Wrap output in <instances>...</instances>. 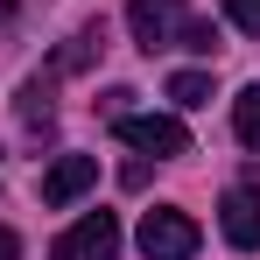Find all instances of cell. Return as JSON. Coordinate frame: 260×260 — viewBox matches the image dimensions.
Returning a JSON list of instances; mask_svg holds the SVG:
<instances>
[{
  "label": "cell",
  "mask_w": 260,
  "mask_h": 260,
  "mask_svg": "<svg viewBox=\"0 0 260 260\" xmlns=\"http://www.w3.org/2000/svg\"><path fill=\"white\" fill-rule=\"evenodd\" d=\"M127 28L134 43L148 49H183V28H190V0H127Z\"/></svg>",
  "instance_id": "cell-1"
},
{
  "label": "cell",
  "mask_w": 260,
  "mask_h": 260,
  "mask_svg": "<svg viewBox=\"0 0 260 260\" xmlns=\"http://www.w3.org/2000/svg\"><path fill=\"white\" fill-rule=\"evenodd\" d=\"M113 134L141 148V155H155V162H169V155H190V127L176 120V113H120Z\"/></svg>",
  "instance_id": "cell-2"
},
{
  "label": "cell",
  "mask_w": 260,
  "mask_h": 260,
  "mask_svg": "<svg viewBox=\"0 0 260 260\" xmlns=\"http://www.w3.org/2000/svg\"><path fill=\"white\" fill-rule=\"evenodd\" d=\"M197 239H204V232H197L190 211H169V204H162V211L141 218V253H148V260H190Z\"/></svg>",
  "instance_id": "cell-3"
},
{
  "label": "cell",
  "mask_w": 260,
  "mask_h": 260,
  "mask_svg": "<svg viewBox=\"0 0 260 260\" xmlns=\"http://www.w3.org/2000/svg\"><path fill=\"white\" fill-rule=\"evenodd\" d=\"M49 260H120V218L113 211H85L56 246H49Z\"/></svg>",
  "instance_id": "cell-4"
},
{
  "label": "cell",
  "mask_w": 260,
  "mask_h": 260,
  "mask_svg": "<svg viewBox=\"0 0 260 260\" xmlns=\"http://www.w3.org/2000/svg\"><path fill=\"white\" fill-rule=\"evenodd\" d=\"M218 232H225V246L260 253V183H253V176L225 190V204H218Z\"/></svg>",
  "instance_id": "cell-5"
},
{
  "label": "cell",
  "mask_w": 260,
  "mask_h": 260,
  "mask_svg": "<svg viewBox=\"0 0 260 260\" xmlns=\"http://www.w3.org/2000/svg\"><path fill=\"white\" fill-rule=\"evenodd\" d=\"M91 183H99V162H91V155H56V162L43 169V204H49V211H63V204L85 197Z\"/></svg>",
  "instance_id": "cell-6"
},
{
  "label": "cell",
  "mask_w": 260,
  "mask_h": 260,
  "mask_svg": "<svg viewBox=\"0 0 260 260\" xmlns=\"http://www.w3.org/2000/svg\"><path fill=\"white\" fill-rule=\"evenodd\" d=\"M169 99L183 106V113L211 106V99H218V91H211V71H176V78H169Z\"/></svg>",
  "instance_id": "cell-7"
},
{
  "label": "cell",
  "mask_w": 260,
  "mask_h": 260,
  "mask_svg": "<svg viewBox=\"0 0 260 260\" xmlns=\"http://www.w3.org/2000/svg\"><path fill=\"white\" fill-rule=\"evenodd\" d=\"M232 134H239L246 148H260V85H246L232 99Z\"/></svg>",
  "instance_id": "cell-8"
},
{
  "label": "cell",
  "mask_w": 260,
  "mask_h": 260,
  "mask_svg": "<svg viewBox=\"0 0 260 260\" xmlns=\"http://www.w3.org/2000/svg\"><path fill=\"white\" fill-rule=\"evenodd\" d=\"M91 49H99V28H85L78 43H63V49H56V56H49V78H63V71H85V63H91Z\"/></svg>",
  "instance_id": "cell-9"
},
{
  "label": "cell",
  "mask_w": 260,
  "mask_h": 260,
  "mask_svg": "<svg viewBox=\"0 0 260 260\" xmlns=\"http://www.w3.org/2000/svg\"><path fill=\"white\" fill-rule=\"evenodd\" d=\"M225 14H232L239 36H260V0H225Z\"/></svg>",
  "instance_id": "cell-10"
},
{
  "label": "cell",
  "mask_w": 260,
  "mask_h": 260,
  "mask_svg": "<svg viewBox=\"0 0 260 260\" xmlns=\"http://www.w3.org/2000/svg\"><path fill=\"white\" fill-rule=\"evenodd\" d=\"M21 14H28V0H0V43L21 28Z\"/></svg>",
  "instance_id": "cell-11"
},
{
  "label": "cell",
  "mask_w": 260,
  "mask_h": 260,
  "mask_svg": "<svg viewBox=\"0 0 260 260\" xmlns=\"http://www.w3.org/2000/svg\"><path fill=\"white\" fill-rule=\"evenodd\" d=\"M0 260H21V239H14L7 225H0Z\"/></svg>",
  "instance_id": "cell-12"
}]
</instances>
